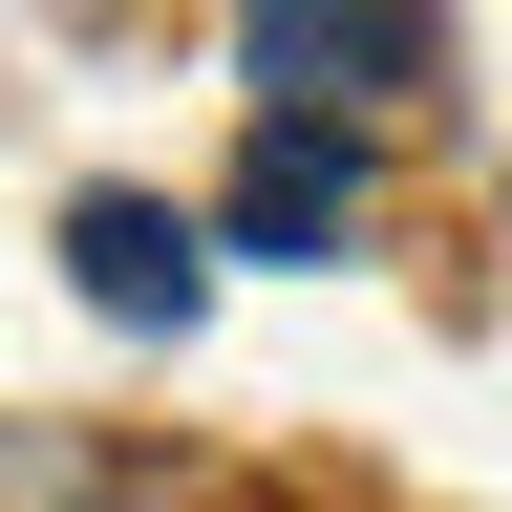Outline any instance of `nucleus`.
I'll list each match as a JSON object with an SVG mask.
<instances>
[{
	"mask_svg": "<svg viewBox=\"0 0 512 512\" xmlns=\"http://www.w3.org/2000/svg\"><path fill=\"white\" fill-rule=\"evenodd\" d=\"M64 278H86V320H128V342H171V320L214 299V235H192L171 192H64Z\"/></svg>",
	"mask_w": 512,
	"mask_h": 512,
	"instance_id": "nucleus-1",
	"label": "nucleus"
},
{
	"mask_svg": "<svg viewBox=\"0 0 512 512\" xmlns=\"http://www.w3.org/2000/svg\"><path fill=\"white\" fill-rule=\"evenodd\" d=\"M320 64H427V0H256V107H320V128H342Z\"/></svg>",
	"mask_w": 512,
	"mask_h": 512,
	"instance_id": "nucleus-3",
	"label": "nucleus"
},
{
	"mask_svg": "<svg viewBox=\"0 0 512 512\" xmlns=\"http://www.w3.org/2000/svg\"><path fill=\"white\" fill-rule=\"evenodd\" d=\"M342 214H363V128H320V107H256L235 256H342Z\"/></svg>",
	"mask_w": 512,
	"mask_h": 512,
	"instance_id": "nucleus-2",
	"label": "nucleus"
},
{
	"mask_svg": "<svg viewBox=\"0 0 512 512\" xmlns=\"http://www.w3.org/2000/svg\"><path fill=\"white\" fill-rule=\"evenodd\" d=\"M107 512H150V491H107Z\"/></svg>",
	"mask_w": 512,
	"mask_h": 512,
	"instance_id": "nucleus-4",
	"label": "nucleus"
}]
</instances>
